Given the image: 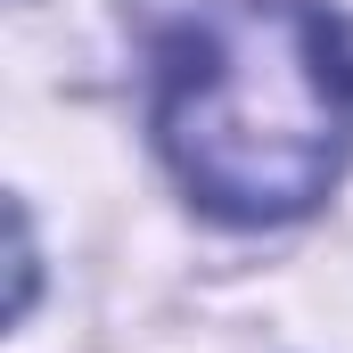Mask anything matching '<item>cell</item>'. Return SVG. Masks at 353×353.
Returning <instances> with one entry per match:
<instances>
[{"label": "cell", "instance_id": "6da1fadb", "mask_svg": "<svg viewBox=\"0 0 353 353\" xmlns=\"http://www.w3.org/2000/svg\"><path fill=\"white\" fill-rule=\"evenodd\" d=\"M157 148L222 222L312 214L353 157V25L321 0H230L157 66Z\"/></svg>", "mask_w": 353, "mask_h": 353}]
</instances>
